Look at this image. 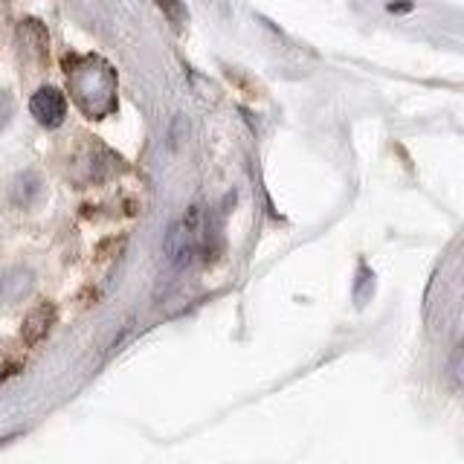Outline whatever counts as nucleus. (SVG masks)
I'll use <instances>...</instances> for the list:
<instances>
[{
  "instance_id": "obj_7",
  "label": "nucleus",
  "mask_w": 464,
  "mask_h": 464,
  "mask_svg": "<svg viewBox=\"0 0 464 464\" xmlns=\"http://www.w3.org/2000/svg\"><path fill=\"white\" fill-rule=\"evenodd\" d=\"M21 41L30 46L32 55L44 58L46 55V32L38 21H23L21 23Z\"/></svg>"
},
{
  "instance_id": "obj_1",
  "label": "nucleus",
  "mask_w": 464,
  "mask_h": 464,
  "mask_svg": "<svg viewBox=\"0 0 464 464\" xmlns=\"http://www.w3.org/2000/svg\"><path fill=\"white\" fill-rule=\"evenodd\" d=\"M73 99L88 116L99 119L116 108V73L105 58H67L64 62Z\"/></svg>"
},
{
  "instance_id": "obj_2",
  "label": "nucleus",
  "mask_w": 464,
  "mask_h": 464,
  "mask_svg": "<svg viewBox=\"0 0 464 464\" xmlns=\"http://www.w3.org/2000/svg\"><path fill=\"white\" fill-rule=\"evenodd\" d=\"M200 247V215L198 207H192L181 221H174L169 232L163 238V256L172 261L174 267L192 265Z\"/></svg>"
},
{
  "instance_id": "obj_11",
  "label": "nucleus",
  "mask_w": 464,
  "mask_h": 464,
  "mask_svg": "<svg viewBox=\"0 0 464 464\" xmlns=\"http://www.w3.org/2000/svg\"><path fill=\"white\" fill-rule=\"evenodd\" d=\"M6 377V366L4 363H0V380H4Z\"/></svg>"
},
{
  "instance_id": "obj_3",
  "label": "nucleus",
  "mask_w": 464,
  "mask_h": 464,
  "mask_svg": "<svg viewBox=\"0 0 464 464\" xmlns=\"http://www.w3.org/2000/svg\"><path fill=\"white\" fill-rule=\"evenodd\" d=\"M30 111H32L35 119H38V125L58 128L64 122V116H67V99L62 97V90H58V88L44 85V88H38L32 93Z\"/></svg>"
},
{
  "instance_id": "obj_5",
  "label": "nucleus",
  "mask_w": 464,
  "mask_h": 464,
  "mask_svg": "<svg viewBox=\"0 0 464 464\" xmlns=\"http://www.w3.org/2000/svg\"><path fill=\"white\" fill-rule=\"evenodd\" d=\"M32 291V273L27 267H12L4 279H0V302L15 305Z\"/></svg>"
},
{
  "instance_id": "obj_4",
  "label": "nucleus",
  "mask_w": 464,
  "mask_h": 464,
  "mask_svg": "<svg viewBox=\"0 0 464 464\" xmlns=\"http://www.w3.org/2000/svg\"><path fill=\"white\" fill-rule=\"evenodd\" d=\"M53 323H55V308H53V305L41 302L38 308H32L30 316L23 319V331H21L23 342H30V346H35V342H41L46 334H50Z\"/></svg>"
},
{
  "instance_id": "obj_8",
  "label": "nucleus",
  "mask_w": 464,
  "mask_h": 464,
  "mask_svg": "<svg viewBox=\"0 0 464 464\" xmlns=\"http://www.w3.org/2000/svg\"><path fill=\"white\" fill-rule=\"evenodd\" d=\"M160 9L165 12V18H169L174 27H183V18H186V6L181 0H157Z\"/></svg>"
},
{
  "instance_id": "obj_6",
  "label": "nucleus",
  "mask_w": 464,
  "mask_h": 464,
  "mask_svg": "<svg viewBox=\"0 0 464 464\" xmlns=\"http://www.w3.org/2000/svg\"><path fill=\"white\" fill-rule=\"evenodd\" d=\"M41 192H44L41 174L38 172H23V174L15 177V183H12V204L30 209L35 200L41 198Z\"/></svg>"
},
{
  "instance_id": "obj_10",
  "label": "nucleus",
  "mask_w": 464,
  "mask_h": 464,
  "mask_svg": "<svg viewBox=\"0 0 464 464\" xmlns=\"http://www.w3.org/2000/svg\"><path fill=\"white\" fill-rule=\"evenodd\" d=\"M412 4H389V12H409Z\"/></svg>"
},
{
  "instance_id": "obj_9",
  "label": "nucleus",
  "mask_w": 464,
  "mask_h": 464,
  "mask_svg": "<svg viewBox=\"0 0 464 464\" xmlns=\"http://www.w3.org/2000/svg\"><path fill=\"white\" fill-rule=\"evenodd\" d=\"M12 111H15V105H12V97H9V93H0V131L9 125Z\"/></svg>"
}]
</instances>
